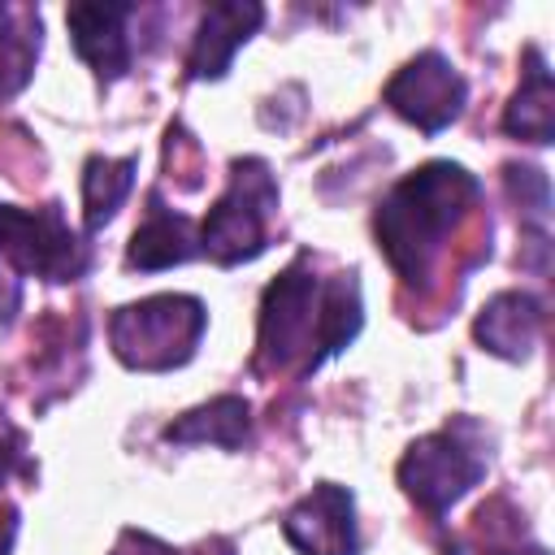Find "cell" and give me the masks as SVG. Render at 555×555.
Returning a JSON list of instances; mask_svg holds the SVG:
<instances>
[{"mask_svg":"<svg viewBox=\"0 0 555 555\" xmlns=\"http://www.w3.org/2000/svg\"><path fill=\"white\" fill-rule=\"evenodd\" d=\"M481 186L464 165L429 160L382 199L373 230L386 260L399 269L403 282H425L442 238L460 225V217L477 204Z\"/></svg>","mask_w":555,"mask_h":555,"instance_id":"cell-1","label":"cell"},{"mask_svg":"<svg viewBox=\"0 0 555 555\" xmlns=\"http://www.w3.org/2000/svg\"><path fill=\"white\" fill-rule=\"evenodd\" d=\"M208 312L195 295H147L126 304L108 321V343L126 369L165 373L195 356Z\"/></svg>","mask_w":555,"mask_h":555,"instance_id":"cell-2","label":"cell"},{"mask_svg":"<svg viewBox=\"0 0 555 555\" xmlns=\"http://www.w3.org/2000/svg\"><path fill=\"white\" fill-rule=\"evenodd\" d=\"M273 212H278V186L269 178V165L256 156L234 160L225 195L208 208L199 225V251H208L217 264H243L260 256Z\"/></svg>","mask_w":555,"mask_h":555,"instance_id":"cell-3","label":"cell"},{"mask_svg":"<svg viewBox=\"0 0 555 555\" xmlns=\"http://www.w3.org/2000/svg\"><path fill=\"white\" fill-rule=\"evenodd\" d=\"M321 312L325 286L304 264H291L260 299V364L291 369L295 360H304V369H317Z\"/></svg>","mask_w":555,"mask_h":555,"instance_id":"cell-4","label":"cell"},{"mask_svg":"<svg viewBox=\"0 0 555 555\" xmlns=\"http://www.w3.org/2000/svg\"><path fill=\"white\" fill-rule=\"evenodd\" d=\"M0 264L43 282H74L87 269V243L65 225L61 204L39 212L0 204Z\"/></svg>","mask_w":555,"mask_h":555,"instance_id":"cell-5","label":"cell"},{"mask_svg":"<svg viewBox=\"0 0 555 555\" xmlns=\"http://www.w3.org/2000/svg\"><path fill=\"white\" fill-rule=\"evenodd\" d=\"M481 477H486V460H481L477 451H468L451 429L416 438V442L408 447V455L399 460V486H403L408 499L421 503L425 512H447V507L460 503Z\"/></svg>","mask_w":555,"mask_h":555,"instance_id":"cell-6","label":"cell"},{"mask_svg":"<svg viewBox=\"0 0 555 555\" xmlns=\"http://www.w3.org/2000/svg\"><path fill=\"white\" fill-rule=\"evenodd\" d=\"M464 100H468V87L460 78V69L442 56V52H421L412 56L390 82H386V104L412 121L416 130L425 134H438L447 130L460 113H464Z\"/></svg>","mask_w":555,"mask_h":555,"instance_id":"cell-7","label":"cell"},{"mask_svg":"<svg viewBox=\"0 0 555 555\" xmlns=\"http://www.w3.org/2000/svg\"><path fill=\"white\" fill-rule=\"evenodd\" d=\"M282 533L304 555H356L360 542H356V499H351V490H343L334 481L312 486V494H304L286 512Z\"/></svg>","mask_w":555,"mask_h":555,"instance_id":"cell-8","label":"cell"},{"mask_svg":"<svg viewBox=\"0 0 555 555\" xmlns=\"http://www.w3.org/2000/svg\"><path fill=\"white\" fill-rule=\"evenodd\" d=\"M130 4H69L65 9V22H69V35H74V48L78 56L95 69V78L113 82L130 69V35H126V22H130Z\"/></svg>","mask_w":555,"mask_h":555,"instance_id":"cell-9","label":"cell"},{"mask_svg":"<svg viewBox=\"0 0 555 555\" xmlns=\"http://www.w3.org/2000/svg\"><path fill=\"white\" fill-rule=\"evenodd\" d=\"M264 22V9L251 0H230V4H208L191 43V78H221L234 61V52L256 35V26Z\"/></svg>","mask_w":555,"mask_h":555,"instance_id":"cell-10","label":"cell"},{"mask_svg":"<svg viewBox=\"0 0 555 555\" xmlns=\"http://www.w3.org/2000/svg\"><path fill=\"white\" fill-rule=\"evenodd\" d=\"M195 256H199V234H195V225H191L182 212L165 208V204L152 195L147 221H143V225L134 230V238H130L126 264L152 273V269L186 264V260H195Z\"/></svg>","mask_w":555,"mask_h":555,"instance_id":"cell-11","label":"cell"},{"mask_svg":"<svg viewBox=\"0 0 555 555\" xmlns=\"http://www.w3.org/2000/svg\"><path fill=\"white\" fill-rule=\"evenodd\" d=\"M538 330H542V308H538V299L525 295V291H503V295H494V299L477 312V325H473L477 343H481L486 351L503 356V360H525L529 347H533V338H538Z\"/></svg>","mask_w":555,"mask_h":555,"instance_id":"cell-12","label":"cell"},{"mask_svg":"<svg viewBox=\"0 0 555 555\" xmlns=\"http://www.w3.org/2000/svg\"><path fill=\"white\" fill-rule=\"evenodd\" d=\"M43 22L35 4H0V100L17 95L39 61Z\"/></svg>","mask_w":555,"mask_h":555,"instance_id":"cell-13","label":"cell"},{"mask_svg":"<svg viewBox=\"0 0 555 555\" xmlns=\"http://www.w3.org/2000/svg\"><path fill=\"white\" fill-rule=\"evenodd\" d=\"M251 408H247V399H238V395H217V399H208V403H199V408H191V412H182L173 425H165V442H212V447H238L243 438H247V425H251V416H247Z\"/></svg>","mask_w":555,"mask_h":555,"instance_id":"cell-14","label":"cell"},{"mask_svg":"<svg viewBox=\"0 0 555 555\" xmlns=\"http://www.w3.org/2000/svg\"><path fill=\"white\" fill-rule=\"evenodd\" d=\"M503 130L516 139H529V143H551V134H555V87H551V74L538 52H529V69L503 113Z\"/></svg>","mask_w":555,"mask_h":555,"instance_id":"cell-15","label":"cell"},{"mask_svg":"<svg viewBox=\"0 0 555 555\" xmlns=\"http://www.w3.org/2000/svg\"><path fill=\"white\" fill-rule=\"evenodd\" d=\"M134 156H91L82 169V225L87 230H104L117 208L126 204L130 186H134Z\"/></svg>","mask_w":555,"mask_h":555,"instance_id":"cell-16","label":"cell"},{"mask_svg":"<svg viewBox=\"0 0 555 555\" xmlns=\"http://www.w3.org/2000/svg\"><path fill=\"white\" fill-rule=\"evenodd\" d=\"M22 455H26V434L0 412V486L13 477V468L22 464Z\"/></svg>","mask_w":555,"mask_h":555,"instance_id":"cell-17","label":"cell"},{"mask_svg":"<svg viewBox=\"0 0 555 555\" xmlns=\"http://www.w3.org/2000/svg\"><path fill=\"white\" fill-rule=\"evenodd\" d=\"M108 555H182V551H173V546H169V542H160L156 533H143V529H121Z\"/></svg>","mask_w":555,"mask_h":555,"instance_id":"cell-18","label":"cell"},{"mask_svg":"<svg viewBox=\"0 0 555 555\" xmlns=\"http://www.w3.org/2000/svg\"><path fill=\"white\" fill-rule=\"evenodd\" d=\"M22 304V282L9 273V264H0V321H9Z\"/></svg>","mask_w":555,"mask_h":555,"instance_id":"cell-19","label":"cell"},{"mask_svg":"<svg viewBox=\"0 0 555 555\" xmlns=\"http://www.w3.org/2000/svg\"><path fill=\"white\" fill-rule=\"evenodd\" d=\"M486 555H546V546H512V551H486Z\"/></svg>","mask_w":555,"mask_h":555,"instance_id":"cell-20","label":"cell"}]
</instances>
